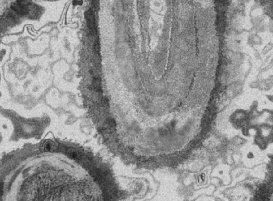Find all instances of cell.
<instances>
[{
    "mask_svg": "<svg viewBox=\"0 0 273 201\" xmlns=\"http://www.w3.org/2000/svg\"><path fill=\"white\" fill-rule=\"evenodd\" d=\"M43 148L45 151L53 152V151H54L57 148V144H55L54 141H51V140H47V141H46L43 144Z\"/></svg>",
    "mask_w": 273,
    "mask_h": 201,
    "instance_id": "cell-1",
    "label": "cell"
},
{
    "mask_svg": "<svg viewBox=\"0 0 273 201\" xmlns=\"http://www.w3.org/2000/svg\"><path fill=\"white\" fill-rule=\"evenodd\" d=\"M2 191H3V185L2 184H0V196H2Z\"/></svg>",
    "mask_w": 273,
    "mask_h": 201,
    "instance_id": "cell-2",
    "label": "cell"
}]
</instances>
